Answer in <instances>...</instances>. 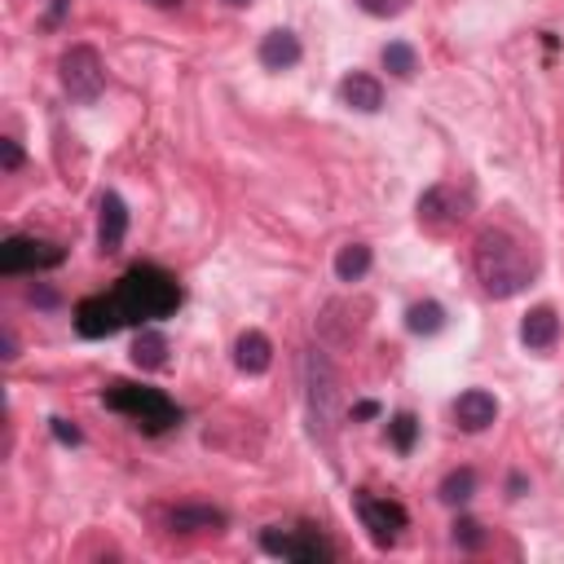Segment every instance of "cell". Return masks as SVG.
Wrapping results in <instances>:
<instances>
[{
  "label": "cell",
  "mask_w": 564,
  "mask_h": 564,
  "mask_svg": "<svg viewBox=\"0 0 564 564\" xmlns=\"http://www.w3.org/2000/svg\"><path fill=\"white\" fill-rule=\"evenodd\" d=\"M472 260H476V278H481V287H485L494 301H511V296H520V292L529 287V282H533V269H538L533 251H529L516 234H507V229H481Z\"/></svg>",
  "instance_id": "6da1fadb"
},
{
  "label": "cell",
  "mask_w": 564,
  "mask_h": 564,
  "mask_svg": "<svg viewBox=\"0 0 564 564\" xmlns=\"http://www.w3.org/2000/svg\"><path fill=\"white\" fill-rule=\"evenodd\" d=\"M124 309L128 323H146V318H168L177 305H181V292L177 282L159 269H133L120 278V287L111 292Z\"/></svg>",
  "instance_id": "7a4b0ae2"
},
{
  "label": "cell",
  "mask_w": 564,
  "mask_h": 564,
  "mask_svg": "<svg viewBox=\"0 0 564 564\" xmlns=\"http://www.w3.org/2000/svg\"><path fill=\"white\" fill-rule=\"evenodd\" d=\"M305 388H309V419H314V437H323L327 445L336 441L340 428V380L327 353H309L305 358Z\"/></svg>",
  "instance_id": "3957f363"
},
{
  "label": "cell",
  "mask_w": 564,
  "mask_h": 564,
  "mask_svg": "<svg viewBox=\"0 0 564 564\" xmlns=\"http://www.w3.org/2000/svg\"><path fill=\"white\" fill-rule=\"evenodd\" d=\"M106 406L137 419V428L146 432H168L172 424H181V410L159 393V388H137V384H111L106 393Z\"/></svg>",
  "instance_id": "277c9868"
},
{
  "label": "cell",
  "mask_w": 564,
  "mask_h": 564,
  "mask_svg": "<svg viewBox=\"0 0 564 564\" xmlns=\"http://www.w3.org/2000/svg\"><path fill=\"white\" fill-rule=\"evenodd\" d=\"M63 89L76 98V102H98L102 89H106V67L98 58L93 45H76L63 54Z\"/></svg>",
  "instance_id": "5b68a950"
},
{
  "label": "cell",
  "mask_w": 564,
  "mask_h": 564,
  "mask_svg": "<svg viewBox=\"0 0 564 564\" xmlns=\"http://www.w3.org/2000/svg\"><path fill=\"white\" fill-rule=\"evenodd\" d=\"M67 260V247L45 238H5L0 242V273H32V269H58Z\"/></svg>",
  "instance_id": "8992f818"
},
{
  "label": "cell",
  "mask_w": 564,
  "mask_h": 564,
  "mask_svg": "<svg viewBox=\"0 0 564 564\" xmlns=\"http://www.w3.org/2000/svg\"><path fill=\"white\" fill-rule=\"evenodd\" d=\"M467 212H472V194L459 190V185H450V181H441V185H432V190L419 194V221H424L428 229H450V225H459Z\"/></svg>",
  "instance_id": "52a82bcc"
},
{
  "label": "cell",
  "mask_w": 564,
  "mask_h": 564,
  "mask_svg": "<svg viewBox=\"0 0 564 564\" xmlns=\"http://www.w3.org/2000/svg\"><path fill=\"white\" fill-rule=\"evenodd\" d=\"M358 516H362V524L371 529V538H375L380 546H393V542H397V533L406 529V507H402V503H393V498L358 494Z\"/></svg>",
  "instance_id": "ba28073f"
},
{
  "label": "cell",
  "mask_w": 564,
  "mask_h": 564,
  "mask_svg": "<svg viewBox=\"0 0 564 564\" xmlns=\"http://www.w3.org/2000/svg\"><path fill=\"white\" fill-rule=\"evenodd\" d=\"M124 323H128V318H124V309H120L115 296H93V301H84V305L76 309V331H80L84 340L115 336Z\"/></svg>",
  "instance_id": "9c48e42d"
},
{
  "label": "cell",
  "mask_w": 564,
  "mask_h": 564,
  "mask_svg": "<svg viewBox=\"0 0 564 564\" xmlns=\"http://www.w3.org/2000/svg\"><path fill=\"white\" fill-rule=\"evenodd\" d=\"M260 546L269 555H282V560H331V546L318 533H278V529H264L260 533Z\"/></svg>",
  "instance_id": "30bf717a"
},
{
  "label": "cell",
  "mask_w": 564,
  "mask_h": 564,
  "mask_svg": "<svg viewBox=\"0 0 564 564\" xmlns=\"http://www.w3.org/2000/svg\"><path fill=\"white\" fill-rule=\"evenodd\" d=\"M124 234H128V207H124V199L115 190H106L102 203H98V247L102 251H120Z\"/></svg>",
  "instance_id": "8fae6325"
},
{
  "label": "cell",
  "mask_w": 564,
  "mask_h": 564,
  "mask_svg": "<svg viewBox=\"0 0 564 564\" xmlns=\"http://www.w3.org/2000/svg\"><path fill=\"white\" fill-rule=\"evenodd\" d=\"M454 419H459V428H463V432H485V428L498 419V402H494V393H485V388H467V393H459V402H454Z\"/></svg>",
  "instance_id": "7c38bea8"
},
{
  "label": "cell",
  "mask_w": 564,
  "mask_h": 564,
  "mask_svg": "<svg viewBox=\"0 0 564 564\" xmlns=\"http://www.w3.org/2000/svg\"><path fill=\"white\" fill-rule=\"evenodd\" d=\"M340 102H345L349 111L375 115V111L384 106V84H380L375 76H366V71H353V76H345V84H340Z\"/></svg>",
  "instance_id": "4fadbf2b"
},
{
  "label": "cell",
  "mask_w": 564,
  "mask_h": 564,
  "mask_svg": "<svg viewBox=\"0 0 564 564\" xmlns=\"http://www.w3.org/2000/svg\"><path fill=\"white\" fill-rule=\"evenodd\" d=\"M520 340H524V349H533V353H546V349H555V340H560V318H555V309H529L524 314V323H520Z\"/></svg>",
  "instance_id": "5bb4252c"
},
{
  "label": "cell",
  "mask_w": 564,
  "mask_h": 564,
  "mask_svg": "<svg viewBox=\"0 0 564 564\" xmlns=\"http://www.w3.org/2000/svg\"><path fill=\"white\" fill-rule=\"evenodd\" d=\"M301 58H305V49L292 32H269L260 41V67H269V71H292Z\"/></svg>",
  "instance_id": "9a60e30c"
},
{
  "label": "cell",
  "mask_w": 564,
  "mask_h": 564,
  "mask_svg": "<svg viewBox=\"0 0 564 564\" xmlns=\"http://www.w3.org/2000/svg\"><path fill=\"white\" fill-rule=\"evenodd\" d=\"M269 362H273V345H269V336H260V331H242V336H238V345H234V366H238L242 375H264V371H269Z\"/></svg>",
  "instance_id": "2e32d148"
},
{
  "label": "cell",
  "mask_w": 564,
  "mask_h": 564,
  "mask_svg": "<svg viewBox=\"0 0 564 564\" xmlns=\"http://www.w3.org/2000/svg\"><path fill=\"white\" fill-rule=\"evenodd\" d=\"M168 524H172L177 533H216V529L225 524V511L203 507V503H185V507H172Z\"/></svg>",
  "instance_id": "e0dca14e"
},
{
  "label": "cell",
  "mask_w": 564,
  "mask_h": 564,
  "mask_svg": "<svg viewBox=\"0 0 564 564\" xmlns=\"http://www.w3.org/2000/svg\"><path fill=\"white\" fill-rule=\"evenodd\" d=\"M366 269H371V247L366 242H345L336 251V278L340 282H362Z\"/></svg>",
  "instance_id": "ac0fdd59"
},
{
  "label": "cell",
  "mask_w": 564,
  "mask_h": 564,
  "mask_svg": "<svg viewBox=\"0 0 564 564\" xmlns=\"http://www.w3.org/2000/svg\"><path fill=\"white\" fill-rule=\"evenodd\" d=\"M133 362H137L142 371H159V366L168 362V340H163L159 331H142L137 345H133Z\"/></svg>",
  "instance_id": "d6986e66"
},
{
  "label": "cell",
  "mask_w": 564,
  "mask_h": 564,
  "mask_svg": "<svg viewBox=\"0 0 564 564\" xmlns=\"http://www.w3.org/2000/svg\"><path fill=\"white\" fill-rule=\"evenodd\" d=\"M406 327H410L415 336H437V331L445 327V309H441L437 301H424V305H410V314H406Z\"/></svg>",
  "instance_id": "ffe728a7"
},
{
  "label": "cell",
  "mask_w": 564,
  "mask_h": 564,
  "mask_svg": "<svg viewBox=\"0 0 564 564\" xmlns=\"http://www.w3.org/2000/svg\"><path fill=\"white\" fill-rule=\"evenodd\" d=\"M384 67H388L397 80H410L415 67H419V58H415V49H410L406 41H393V45L384 49Z\"/></svg>",
  "instance_id": "44dd1931"
},
{
  "label": "cell",
  "mask_w": 564,
  "mask_h": 564,
  "mask_svg": "<svg viewBox=\"0 0 564 564\" xmlns=\"http://www.w3.org/2000/svg\"><path fill=\"white\" fill-rule=\"evenodd\" d=\"M472 489H476V472L472 467H459V472H450L441 481V503H467Z\"/></svg>",
  "instance_id": "7402d4cb"
},
{
  "label": "cell",
  "mask_w": 564,
  "mask_h": 564,
  "mask_svg": "<svg viewBox=\"0 0 564 564\" xmlns=\"http://www.w3.org/2000/svg\"><path fill=\"white\" fill-rule=\"evenodd\" d=\"M388 432H393V445H397L402 454H410V445H415V432H419V424H415V415H397V419L388 424Z\"/></svg>",
  "instance_id": "603a6c76"
},
{
  "label": "cell",
  "mask_w": 564,
  "mask_h": 564,
  "mask_svg": "<svg viewBox=\"0 0 564 564\" xmlns=\"http://www.w3.org/2000/svg\"><path fill=\"white\" fill-rule=\"evenodd\" d=\"M454 542H463V546H481V524H476V520H459V524H454Z\"/></svg>",
  "instance_id": "cb8c5ba5"
},
{
  "label": "cell",
  "mask_w": 564,
  "mask_h": 564,
  "mask_svg": "<svg viewBox=\"0 0 564 564\" xmlns=\"http://www.w3.org/2000/svg\"><path fill=\"white\" fill-rule=\"evenodd\" d=\"M0 163H5V172H19V163H23V150H19V142H0Z\"/></svg>",
  "instance_id": "d4e9b609"
},
{
  "label": "cell",
  "mask_w": 564,
  "mask_h": 564,
  "mask_svg": "<svg viewBox=\"0 0 564 564\" xmlns=\"http://www.w3.org/2000/svg\"><path fill=\"white\" fill-rule=\"evenodd\" d=\"M54 437H58L63 445H80V428L67 424V419H54Z\"/></svg>",
  "instance_id": "484cf974"
},
{
  "label": "cell",
  "mask_w": 564,
  "mask_h": 564,
  "mask_svg": "<svg viewBox=\"0 0 564 564\" xmlns=\"http://www.w3.org/2000/svg\"><path fill=\"white\" fill-rule=\"evenodd\" d=\"M366 14H397L402 10V0H362Z\"/></svg>",
  "instance_id": "4316f807"
},
{
  "label": "cell",
  "mask_w": 564,
  "mask_h": 564,
  "mask_svg": "<svg viewBox=\"0 0 564 564\" xmlns=\"http://www.w3.org/2000/svg\"><path fill=\"white\" fill-rule=\"evenodd\" d=\"M371 415H380V406H375V402H362V406L353 410V419H371Z\"/></svg>",
  "instance_id": "83f0119b"
},
{
  "label": "cell",
  "mask_w": 564,
  "mask_h": 564,
  "mask_svg": "<svg viewBox=\"0 0 564 564\" xmlns=\"http://www.w3.org/2000/svg\"><path fill=\"white\" fill-rule=\"evenodd\" d=\"M150 5H155V10H177L181 0H150Z\"/></svg>",
  "instance_id": "f1b7e54d"
},
{
  "label": "cell",
  "mask_w": 564,
  "mask_h": 564,
  "mask_svg": "<svg viewBox=\"0 0 564 564\" xmlns=\"http://www.w3.org/2000/svg\"><path fill=\"white\" fill-rule=\"evenodd\" d=\"M225 5H234V10H242V5H251V0H225Z\"/></svg>",
  "instance_id": "f546056e"
}]
</instances>
